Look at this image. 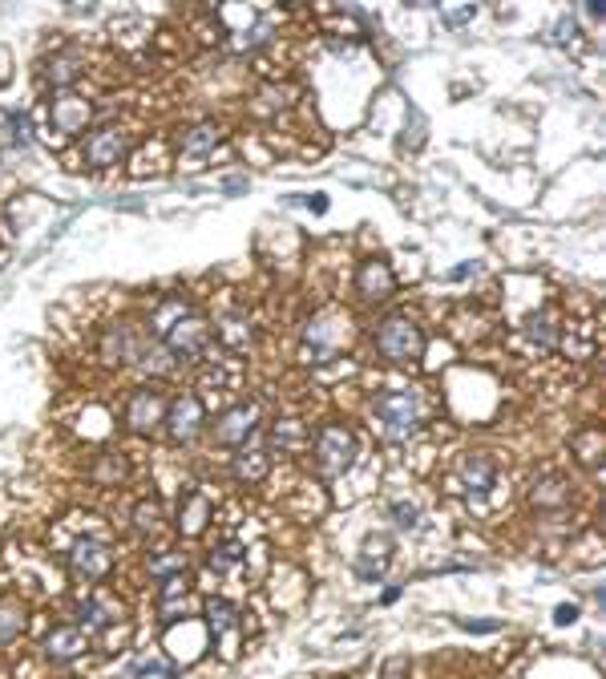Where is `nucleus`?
<instances>
[{
  "instance_id": "34",
  "label": "nucleus",
  "mask_w": 606,
  "mask_h": 679,
  "mask_svg": "<svg viewBox=\"0 0 606 679\" xmlns=\"http://www.w3.org/2000/svg\"><path fill=\"white\" fill-rule=\"evenodd\" d=\"M239 562H243V546H239V542H223V546L211 554V570H219V574L231 570V566H239Z\"/></svg>"
},
{
  "instance_id": "33",
  "label": "nucleus",
  "mask_w": 606,
  "mask_h": 679,
  "mask_svg": "<svg viewBox=\"0 0 606 679\" xmlns=\"http://www.w3.org/2000/svg\"><path fill=\"white\" fill-rule=\"evenodd\" d=\"M271 433H275V441H279L283 449H295V445L303 441V425H299L295 417H283V421H275V429H271Z\"/></svg>"
},
{
  "instance_id": "42",
  "label": "nucleus",
  "mask_w": 606,
  "mask_h": 679,
  "mask_svg": "<svg viewBox=\"0 0 606 679\" xmlns=\"http://www.w3.org/2000/svg\"><path fill=\"white\" fill-rule=\"evenodd\" d=\"M457 627H461V631H497L501 623H469V619H457Z\"/></svg>"
},
{
  "instance_id": "3",
  "label": "nucleus",
  "mask_w": 606,
  "mask_h": 679,
  "mask_svg": "<svg viewBox=\"0 0 606 679\" xmlns=\"http://www.w3.org/2000/svg\"><path fill=\"white\" fill-rule=\"evenodd\" d=\"M352 461H356V437H352V429H344V425L320 429V437H316V465H320V473H324V477H340Z\"/></svg>"
},
{
  "instance_id": "28",
  "label": "nucleus",
  "mask_w": 606,
  "mask_h": 679,
  "mask_svg": "<svg viewBox=\"0 0 606 679\" xmlns=\"http://www.w3.org/2000/svg\"><path fill=\"white\" fill-rule=\"evenodd\" d=\"M186 312H190V308H186L182 300H166V304L158 308V316L150 320V332H154V336H166V332H170V328H174V324H178Z\"/></svg>"
},
{
  "instance_id": "40",
  "label": "nucleus",
  "mask_w": 606,
  "mask_h": 679,
  "mask_svg": "<svg viewBox=\"0 0 606 679\" xmlns=\"http://www.w3.org/2000/svg\"><path fill=\"white\" fill-rule=\"evenodd\" d=\"M574 619H578V607H570V603H562V607L554 611V623H558V627H566V623H574Z\"/></svg>"
},
{
  "instance_id": "18",
  "label": "nucleus",
  "mask_w": 606,
  "mask_h": 679,
  "mask_svg": "<svg viewBox=\"0 0 606 679\" xmlns=\"http://www.w3.org/2000/svg\"><path fill=\"white\" fill-rule=\"evenodd\" d=\"M267 465H271V453L263 449V445H243L239 453H235V477L239 481H263L267 477Z\"/></svg>"
},
{
  "instance_id": "17",
  "label": "nucleus",
  "mask_w": 606,
  "mask_h": 679,
  "mask_svg": "<svg viewBox=\"0 0 606 679\" xmlns=\"http://www.w3.org/2000/svg\"><path fill=\"white\" fill-rule=\"evenodd\" d=\"M461 485L469 494H489V485H493V461L485 457V453H469L465 461H461Z\"/></svg>"
},
{
  "instance_id": "41",
  "label": "nucleus",
  "mask_w": 606,
  "mask_h": 679,
  "mask_svg": "<svg viewBox=\"0 0 606 679\" xmlns=\"http://www.w3.org/2000/svg\"><path fill=\"white\" fill-rule=\"evenodd\" d=\"M566 37H574V21H558V25H554V41L562 45Z\"/></svg>"
},
{
  "instance_id": "26",
  "label": "nucleus",
  "mask_w": 606,
  "mask_h": 679,
  "mask_svg": "<svg viewBox=\"0 0 606 679\" xmlns=\"http://www.w3.org/2000/svg\"><path fill=\"white\" fill-rule=\"evenodd\" d=\"M526 332H530V340H534L538 348H554V344H558V324H554L550 312L530 316V320H526Z\"/></svg>"
},
{
  "instance_id": "25",
  "label": "nucleus",
  "mask_w": 606,
  "mask_h": 679,
  "mask_svg": "<svg viewBox=\"0 0 606 679\" xmlns=\"http://www.w3.org/2000/svg\"><path fill=\"white\" fill-rule=\"evenodd\" d=\"M202 615H207V623H211L215 635H227V631H235V623H239V611H235L227 599H211L207 607H202Z\"/></svg>"
},
{
  "instance_id": "38",
  "label": "nucleus",
  "mask_w": 606,
  "mask_h": 679,
  "mask_svg": "<svg viewBox=\"0 0 606 679\" xmlns=\"http://www.w3.org/2000/svg\"><path fill=\"white\" fill-rule=\"evenodd\" d=\"M404 671H409V655H392V659L384 663V679H400Z\"/></svg>"
},
{
  "instance_id": "29",
  "label": "nucleus",
  "mask_w": 606,
  "mask_h": 679,
  "mask_svg": "<svg viewBox=\"0 0 606 679\" xmlns=\"http://www.w3.org/2000/svg\"><path fill=\"white\" fill-rule=\"evenodd\" d=\"M574 449H578V461L586 465V469H598V453H602V433L598 429H586L578 441H574Z\"/></svg>"
},
{
  "instance_id": "14",
  "label": "nucleus",
  "mask_w": 606,
  "mask_h": 679,
  "mask_svg": "<svg viewBox=\"0 0 606 679\" xmlns=\"http://www.w3.org/2000/svg\"><path fill=\"white\" fill-rule=\"evenodd\" d=\"M388 562H392V538H388V534H368V538H364V550H360V558H356V574L368 578V582H376V578L388 570Z\"/></svg>"
},
{
  "instance_id": "32",
  "label": "nucleus",
  "mask_w": 606,
  "mask_h": 679,
  "mask_svg": "<svg viewBox=\"0 0 606 679\" xmlns=\"http://www.w3.org/2000/svg\"><path fill=\"white\" fill-rule=\"evenodd\" d=\"M259 97H263L267 110H287V106L295 102V89H291V85H263Z\"/></svg>"
},
{
  "instance_id": "8",
  "label": "nucleus",
  "mask_w": 606,
  "mask_h": 679,
  "mask_svg": "<svg viewBox=\"0 0 606 679\" xmlns=\"http://www.w3.org/2000/svg\"><path fill=\"white\" fill-rule=\"evenodd\" d=\"M69 570H73L77 578H85V582H97V578H106V574L114 570V550H110L106 542L85 538V542H77V546L69 550Z\"/></svg>"
},
{
  "instance_id": "45",
  "label": "nucleus",
  "mask_w": 606,
  "mask_h": 679,
  "mask_svg": "<svg viewBox=\"0 0 606 679\" xmlns=\"http://www.w3.org/2000/svg\"><path fill=\"white\" fill-rule=\"evenodd\" d=\"M469 271H473V263H461V267H453V271H449V275H453V279H465V275H469Z\"/></svg>"
},
{
  "instance_id": "21",
  "label": "nucleus",
  "mask_w": 606,
  "mask_h": 679,
  "mask_svg": "<svg viewBox=\"0 0 606 679\" xmlns=\"http://www.w3.org/2000/svg\"><path fill=\"white\" fill-rule=\"evenodd\" d=\"M566 481L562 477H542V481H534V490H530V506H538V510H558L562 502H566Z\"/></svg>"
},
{
  "instance_id": "43",
  "label": "nucleus",
  "mask_w": 606,
  "mask_h": 679,
  "mask_svg": "<svg viewBox=\"0 0 606 679\" xmlns=\"http://www.w3.org/2000/svg\"><path fill=\"white\" fill-rule=\"evenodd\" d=\"M223 186H227V190H231V194H235V190H247V186H251V182H247V178H239V174H235V178H227V182H223Z\"/></svg>"
},
{
  "instance_id": "9",
  "label": "nucleus",
  "mask_w": 606,
  "mask_h": 679,
  "mask_svg": "<svg viewBox=\"0 0 606 679\" xmlns=\"http://www.w3.org/2000/svg\"><path fill=\"white\" fill-rule=\"evenodd\" d=\"M166 421V401H162V393L158 388H138V393L130 397V405H126V425H130V433H154L158 425Z\"/></svg>"
},
{
  "instance_id": "5",
  "label": "nucleus",
  "mask_w": 606,
  "mask_h": 679,
  "mask_svg": "<svg viewBox=\"0 0 606 679\" xmlns=\"http://www.w3.org/2000/svg\"><path fill=\"white\" fill-rule=\"evenodd\" d=\"M126 150H130L126 130H118V126H101V130H93V134L85 138L81 158H85L93 170H106V166H118V162L126 158Z\"/></svg>"
},
{
  "instance_id": "11",
  "label": "nucleus",
  "mask_w": 606,
  "mask_h": 679,
  "mask_svg": "<svg viewBox=\"0 0 606 679\" xmlns=\"http://www.w3.org/2000/svg\"><path fill=\"white\" fill-rule=\"evenodd\" d=\"M89 114H93V106L77 93H61V97H53V106H49V122L61 134H81L89 126Z\"/></svg>"
},
{
  "instance_id": "15",
  "label": "nucleus",
  "mask_w": 606,
  "mask_h": 679,
  "mask_svg": "<svg viewBox=\"0 0 606 679\" xmlns=\"http://www.w3.org/2000/svg\"><path fill=\"white\" fill-rule=\"evenodd\" d=\"M85 647H89V635H85L81 627H57V631L45 639V655H49L53 663H69V659H77Z\"/></svg>"
},
{
  "instance_id": "19",
  "label": "nucleus",
  "mask_w": 606,
  "mask_h": 679,
  "mask_svg": "<svg viewBox=\"0 0 606 679\" xmlns=\"http://www.w3.org/2000/svg\"><path fill=\"white\" fill-rule=\"evenodd\" d=\"M219 142H223V126H215V122H202V126H190V130L182 134V154H190V158H202V154H211Z\"/></svg>"
},
{
  "instance_id": "20",
  "label": "nucleus",
  "mask_w": 606,
  "mask_h": 679,
  "mask_svg": "<svg viewBox=\"0 0 606 679\" xmlns=\"http://www.w3.org/2000/svg\"><path fill=\"white\" fill-rule=\"evenodd\" d=\"M118 615H122V607H118L114 599H85V603H77V619L85 623V631L110 627Z\"/></svg>"
},
{
  "instance_id": "24",
  "label": "nucleus",
  "mask_w": 606,
  "mask_h": 679,
  "mask_svg": "<svg viewBox=\"0 0 606 679\" xmlns=\"http://www.w3.org/2000/svg\"><path fill=\"white\" fill-rule=\"evenodd\" d=\"M77 77H81V61H77V57L61 53V57L45 61V81H49L53 89H69V85H73Z\"/></svg>"
},
{
  "instance_id": "44",
  "label": "nucleus",
  "mask_w": 606,
  "mask_h": 679,
  "mask_svg": "<svg viewBox=\"0 0 606 679\" xmlns=\"http://www.w3.org/2000/svg\"><path fill=\"white\" fill-rule=\"evenodd\" d=\"M473 17V9H461V13H449V25H461V21H469Z\"/></svg>"
},
{
  "instance_id": "4",
  "label": "nucleus",
  "mask_w": 606,
  "mask_h": 679,
  "mask_svg": "<svg viewBox=\"0 0 606 679\" xmlns=\"http://www.w3.org/2000/svg\"><path fill=\"white\" fill-rule=\"evenodd\" d=\"M348 340V316L340 312H320L308 332H303V352H308V360H328L332 352H340Z\"/></svg>"
},
{
  "instance_id": "37",
  "label": "nucleus",
  "mask_w": 606,
  "mask_h": 679,
  "mask_svg": "<svg viewBox=\"0 0 606 679\" xmlns=\"http://www.w3.org/2000/svg\"><path fill=\"white\" fill-rule=\"evenodd\" d=\"M9 126H13V138H17L21 146H29V142H33V134H29V118H25V114H9Z\"/></svg>"
},
{
  "instance_id": "10",
  "label": "nucleus",
  "mask_w": 606,
  "mask_h": 679,
  "mask_svg": "<svg viewBox=\"0 0 606 679\" xmlns=\"http://www.w3.org/2000/svg\"><path fill=\"white\" fill-rule=\"evenodd\" d=\"M142 352H146V340L130 324H114L101 336V356H106V364H138Z\"/></svg>"
},
{
  "instance_id": "6",
  "label": "nucleus",
  "mask_w": 606,
  "mask_h": 679,
  "mask_svg": "<svg viewBox=\"0 0 606 679\" xmlns=\"http://www.w3.org/2000/svg\"><path fill=\"white\" fill-rule=\"evenodd\" d=\"M166 348H170V356L174 360H190V356H198L202 348H207V340H211V324L202 320V316H194V312H186L166 336Z\"/></svg>"
},
{
  "instance_id": "12",
  "label": "nucleus",
  "mask_w": 606,
  "mask_h": 679,
  "mask_svg": "<svg viewBox=\"0 0 606 679\" xmlns=\"http://www.w3.org/2000/svg\"><path fill=\"white\" fill-rule=\"evenodd\" d=\"M259 425V409L255 405H235L215 421V441L219 445H247V437Z\"/></svg>"
},
{
  "instance_id": "22",
  "label": "nucleus",
  "mask_w": 606,
  "mask_h": 679,
  "mask_svg": "<svg viewBox=\"0 0 606 679\" xmlns=\"http://www.w3.org/2000/svg\"><path fill=\"white\" fill-rule=\"evenodd\" d=\"M130 477V461L122 457V453H101L97 461H93V481L97 485H118V481H126Z\"/></svg>"
},
{
  "instance_id": "7",
  "label": "nucleus",
  "mask_w": 606,
  "mask_h": 679,
  "mask_svg": "<svg viewBox=\"0 0 606 679\" xmlns=\"http://www.w3.org/2000/svg\"><path fill=\"white\" fill-rule=\"evenodd\" d=\"M202 421H207V413H202V401L194 393L178 397L170 409H166V433L174 445H190L198 433H202Z\"/></svg>"
},
{
  "instance_id": "2",
  "label": "nucleus",
  "mask_w": 606,
  "mask_h": 679,
  "mask_svg": "<svg viewBox=\"0 0 606 679\" xmlns=\"http://www.w3.org/2000/svg\"><path fill=\"white\" fill-rule=\"evenodd\" d=\"M376 417L384 425V433L392 441L409 437L417 425H421V397L409 393V388H392V393H380L376 397Z\"/></svg>"
},
{
  "instance_id": "36",
  "label": "nucleus",
  "mask_w": 606,
  "mask_h": 679,
  "mask_svg": "<svg viewBox=\"0 0 606 679\" xmlns=\"http://www.w3.org/2000/svg\"><path fill=\"white\" fill-rule=\"evenodd\" d=\"M392 518H396V526H404V530H417L421 522H417V506H392Z\"/></svg>"
},
{
  "instance_id": "13",
  "label": "nucleus",
  "mask_w": 606,
  "mask_h": 679,
  "mask_svg": "<svg viewBox=\"0 0 606 679\" xmlns=\"http://www.w3.org/2000/svg\"><path fill=\"white\" fill-rule=\"evenodd\" d=\"M392 287H396V275H392V267L384 263V259H368L360 271H356V291L368 300V304H380V300H388L392 296Z\"/></svg>"
},
{
  "instance_id": "35",
  "label": "nucleus",
  "mask_w": 606,
  "mask_h": 679,
  "mask_svg": "<svg viewBox=\"0 0 606 679\" xmlns=\"http://www.w3.org/2000/svg\"><path fill=\"white\" fill-rule=\"evenodd\" d=\"M134 675H158V679H174V667H166V663H158V659H142V663H134L130 679H134Z\"/></svg>"
},
{
  "instance_id": "23",
  "label": "nucleus",
  "mask_w": 606,
  "mask_h": 679,
  "mask_svg": "<svg viewBox=\"0 0 606 679\" xmlns=\"http://www.w3.org/2000/svg\"><path fill=\"white\" fill-rule=\"evenodd\" d=\"M219 340H223L231 352H247L251 340H255V328H251V320H243V316H227V320L219 324Z\"/></svg>"
},
{
  "instance_id": "39",
  "label": "nucleus",
  "mask_w": 606,
  "mask_h": 679,
  "mask_svg": "<svg viewBox=\"0 0 606 679\" xmlns=\"http://www.w3.org/2000/svg\"><path fill=\"white\" fill-rule=\"evenodd\" d=\"M271 33H267V25H255L251 29V37H239V49H255V45H263Z\"/></svg>"
},
{
  "instance_id": "27",
  "label": "nucleus",
  "mask_w": 606,
  "mask_h": 679,
  "mask_svg": "<svg viewBox=\"0 0 606 679\" xmlns=\"http://www.w3.org/2000/svg\"><path fill=\"white\" fill-rule=\"evenodd\" d=\"M25 631V611L17 603H0V647H9Z\"/></svg>"
},
{
  "instance_id": "16",
  "label": "nucleus",
  "mask_w": 606,
  "mask_h": 679,
  "mask_svg": "<svg viewBox=\"0 0 606 679\" xmlns=\"http://www.w3.org/2000/svg\"><path fill=\"white\" fill-rule=\"evenodd\" d=\"M207 522H211V502L202 498V494H186L178 502V530L186 538H198L202 530H207Z\"/></svg>"
},
{
  "instance_id": "31",
  "label": "nucleus",
  "mask_w": 606,
  "mask_h": 679,
  "mask_svg": "<svg viewBox=\"0 0 606 679\" xmlns=\"http://www.w3.org/2000/svg\"><path fill=\"white\" fill-rule=\"evenodd\" d=\"M158 526H162V506H158V502H138V506H134V530L154 534Z\"/></svg>"
},
{
  "instance_id": "30",
  "label": "nucleus",
  "mask_w": 606,
  "mask_h": 679,
  "mask_svg": "<svg viewBox=\"0 0 606 679\" xmlns=\"http://www.w3.org/2000/svg\"><path fill=\"white\" fill-rule=\"evenodd\" d=\"M182 570H186V554H182V550H170V554L150 558V574H154V578H174V574H182Z\"/></svg>"
},
{
  "instance_id": "1",
  "label": "nucleus",
  "mask_w": 606,
  "mask_h": 679,
  "mask_svg": "<svg viewBox=\"0 0 606 679\" xmlns=\"http://www.w3.org/2000/svg\"><path fill=\"white\" fill-rule=\"evenodd\" d=\"M376 348L396 364H417L425 356V332L409 316H388L376 328Z\"/></svg>"
}]
</instances>
